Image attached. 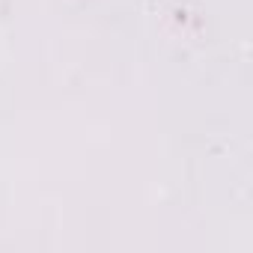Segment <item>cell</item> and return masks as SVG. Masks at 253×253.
<instances>
[]
</instances>
